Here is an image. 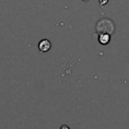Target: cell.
Listing matches in <instances>:
<instances>
[{
  "mask_svg": "<svg viewBox=\"0 0 129 129\" xmlns=\"http://www.w3.org/2000/svg\"><path fill=\"white\" fill-rule=\"evenodd\" d=\"M110 39H111V36H110V33H106V32H101L99 34V37H98V41L99 43H101L102 45H106L110 42Z\"/></svg>",
  "mask_w": 129,
  "mask_h": 129,
  "instance_id": "cell-2",
  "label": "cell"
},
{
  "mask_svg": "<svg viewBox=\"0 0 129 129\" xmlns=\"http://www.w3.org/2000/svg\"><path fill=\"white\" fill-rule=\"evenodd\" d=\"M59 129H71L68 125H61L60 127H59Z\"/></svg>",
  "mask_w": 129,
  "mask_h": 129,
  "instance_id": "cell-3",
  "label": "cell"
},
{
  "mask_svg": "<svg viewBox=\"0 0 129 129\" xmlns=\"http://www.w3.org/2000/svg\"><path fill=\"white\" fill-rule=\"evenodd\" d=\"M51 47V43L48 39L44 38L38 42V49L40 52H47Z\"/></svg>",
  "mask_w": 129,
  "mask_h": 129,
  "instance_id": "cell-1",
  "label": "cell"
}]
</instances>
